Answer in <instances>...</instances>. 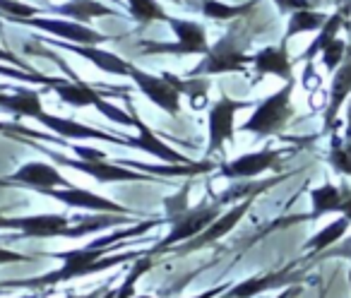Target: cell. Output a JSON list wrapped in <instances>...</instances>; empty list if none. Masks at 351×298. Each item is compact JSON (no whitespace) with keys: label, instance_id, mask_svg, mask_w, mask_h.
Segmentation results:
<instances>
[{"label":"cell","instance_id":"16","mask_svg":"<svg viewBox=\"0 0 351 298\" xmlns=\"http://www.w3.org/2000/svg\"><path fill=\"white\" fill-rule=\"evenodd\" d=\"M125 103H128V108H130L132 125L137 127V137H130V140H128V147H132V149H145L147 154H152V157L161 159V162H166V164H193L191 157L176 152L173 147L161 142L159 137L152 132V127L147 125V123L140 118V113L132 108V99H125Z\"/></svg>","mask_w":351,"mask_h":298},{"label":"cell","instance_id":"17","mask_svg":"<svg viewBox=\"0 0 351 298\" xmlns=\"http://www.w3.org/2000/svg\"><path fill=\"white\" fill-rule=\"evenodd\" d=\"M311 205L313 212L306 219L315 221L325 214H341L351 219V188L346 183L335 186V183H322V186L311 190Z\"/></svg>","mask_w":351,"mask_h":298},{"label":"cell","instance_id":"33","mask_svg":"<svg viewBox=\"0 0 351 298\" xmlns=\"http://www.w3.org/2000/svg\"><path fill=\"white\" fill-rule=\"evenodd\" d=\"M346 49H349V44L346 41H341L339 36H337L332 44H327L325 46V51H322V65H325L330 73H335L337 68L341 65V60H344V55H346Z\"/></svg>","mask_w":351,"mask_h":298},{"label":"cell","instance_id":"7","mask_svg":"<svg viewBox=\"0 0 351 298\" xmlns=\"http://www.w3.org/2000/svg\"><path fill=\"white\" fill-rule=\"evenodd\" d=\"M166 25L173 29L176 44H164V41H145L142 53H173V55H205L210 51L207 44V32L200 22L181 20V17H171Z\"/></svg>","mask_w":351,"mask_h":298},{"label":"cell","instance_id":"23","mask_svg":"<svg viewBox=\"0 0 351 298\" xmlns=\"http://www.w3.org/2000/svg\"><path fill=\"white\" fill-rule=\"evenodd\" d=\"M330 152H327V164L332 171L339 173L344 178H351V101L346 106V123H344V135L330 132Z\"/></svg>","mask_w":351,"mask_h":298},{"label":"cell","instance_id":"42","mask_svg":"<svg viewBox=\"0 0 351 298\" xmlns=\"http://www.w3.org/2000/svg\"><path fill=\"white\" fill-rule=\"evenodd\" d=\"M17 298H36V291H29V293H25V296H17Z\"/></svg>","mask_w":351,"mask_h":298},{"label":"cell","instance_id":"6","mask_svg":"<svg viewBox=\"0 0 351 298\" xmlns=\"http://www.w3.org/2000/svg\"><path fill=\"white\" fill-rule=\"evenodd\" d=\"M219 214H221L219 200L210 202V205L202 202L200 207H191L188 212H183L181 216H176V219L171 221V231L149 250V255H161V253H166V250L176 248L181 240H191V238H195V236H200Z\"/></svg>","mask_w":351,"mask_h":298},{"label":"cell","instance_id":"29","mask_svg":"<svg viewBox=\"0 0 351 298\" xmlns=\"http://www.w3.org/2000/svg\"><path fill=\"white\" fill-rule=\"evenodd\" d=\"M325 12H317L315 8H308V10H296L289 15V25H287V32H284L282 41L284 44H289V39H293V36L298 34H306V32H320L322 25L327 22Z\"/></svg>","mask_w":351,"mask_h":298},{"label":"cell","instance_id":"10","mask_svg":"<svg viewBox=\"0 0 351 298\" xmlns=\"http://www.w3.org/2000/svg\"><path fill=\"white\" fill-rule=\"evenodd\" d=\"M128 77L135 82V87L149 99L152 103L161 108V111L171 113V116H181V92L173 87V82L164 77V75H152L147 70L137 68V65L130 63V70H128Z\"/></svg>","mask_w":351,"mask_h":298},{"label":"cell","instance_id":"28","mask_svg":"<svg viewBox=\"0 0 351 298\" xmlns=\"http://www.w3.org/2000/svg\"><path fill=\"white\" fill-rule=\"evenodd\" d=\"M255 5H258V0L241 3V5H226L221 0H200V3H197V10H200L207 20L229 22V20H239V17L250 15V10H255Z\"/></svg>","mask_w":351,"mask_h":298},{"label":"cell","instance_id":"14","mask_svg":"<svg viewBox=\"0 0 351 298\" xmlns=\"http://www.w3.org/2000/svg\"><path fill=\"white\" fill-rule=\"evenodd\" d=\"M36 121L44 127H49L53 135H58L60 140H101V142H113V145H123V147H128V140H130V137H125V135H108V132H104V130L89 127L77 121H70V118H60L49 111H41L39 116H36Z\"/></svg>","mask_w":351,"mask_h":298},{"label":"cell","instance_id":"25","mask_svg":"<svg viewBox=\"0 0 351 298\" xmlns=\"http://www.w3.org/2000/svg\"><path fill=\"white\" fill-rule=\"evenodd\" d=\"M349 226H351V219H346V216L339 214L335 221H330L325 229H320L315 236H311V238L303 243V250L308 253L306 262H313L320 253H325L327 248L339 243V240L346 236V231H349Z\"/></svg>","mask_w":351,"mask_h":298},{"label":"cell","instance_id":"13","mask_svg":"<svg viewBox=\"0 0 351 298\" xmlns=\"http://www.w3.org/2000/svg\"><path fill=\"white\" fill-rule=\"evenodd\" d=\"M253 200L255 197H245V200H241L236 207H231L229 212H224V214H219L215 221H212L210 226H207L205 231H202L200 236H195V238H191L186 245H181V248H176V253L178 255H188V253H195V250H202L207 248V245L217 243L219 238H224L229 231H234L236 226L241 224V219H243L245 214L250 212V207H253Z\"/></svg>","mask_w":351,"mask_h":298},{"label":"cell","instance_id":"47","mask_svg":"<svg viewBox=\"0 0 351 298\" xmlns=\"http://www.w3.org/2000/svg\"><path fill=\"white\" fill-rule=\"evenodd\" d=\"M349 286H351V272H349Z\"/></svg>","mask_w":351,"mask_h":298},{"label":"cell","instance_id":"43","mask_svg":"<svg viewBox=\"0 0 351 298\" xmlns=\"http://www.w3.org/2000/svg\"><path fill=\"white\" fill-rule=\"evenodd\" d=\"M8 92V84H0V99H3V94Z\"/></svg>","mask_w":351,"mask_h":298},{"label":"cell","instance_id":"2","mask_svg":"<svg viewBox=\"0 0 351 298\" xmlns=\"http://www.w3.org/2000/svg\"><path fill=\"white\" fill-rule=\"evenodd\" d=\"M27 49H32L29 53L53 60V63L60 65V68H63V73L68 75L65 79H60L58 87H53V92L58 94L63 103H68V106H75V108L94 106L104 118H108V121L118 123V125H132V116H130V113L123 111V108H116L113 103H108L106 99H104V94L130 99V94H128V87H113V89H106V92H101V89H94L92 84L82 82V79H80L77 75H75L73 70L65 65V60L60 58V55H56L53 51H44L39 44H36V46H27Z\"/></svg>","mask_w":351,"mask_h":298},{"label":"cell","instance_id":"26","mask_svg":"<svg viewBox=\"0 0 351 298\" xmlns=\"http://www.w3.org/2000/svg\"><path fill=\"white\" fill-rule=\"evenodd\" d=\"M0 111L12 113L15 118H34L44 111L41 106V92L34 89H17V92H5L0 99Z\"/></svg>","mask_w":351,"mask_h":298},{"label":"cell","instance_id":"31","mask_svg":"<svg viewBox=\"0 0 351 298\" xmlns=\"http://www.w3.org/2000/svg\"><path fill=\"white\" fill-rule=\"evenodd\" d=\"M36 15H39V8L36 5H27L22 0H0V17H5L10 22L29 20V17Z\"/></svg>","mask_w":351,"mask_h":298},{"label":"cell","instance_id":"22","mask_svg":"<svg viewBox=\"0 0 351 298\" xmlns=\"http://www.w3.org/2000/svg\"><path fill=\"white\" fill-rule=\"evenodd\" d=\"M253 68L258 73V77L274 75V77L284 79V82H291L293 79V63L289 58V51L284 41L279 46H265V49H260L253 55Z\"/></svg>","mask_w":351,"mask_h":298},{"label":"cell","instance_id":"27","mask_svg":"<svg viewBox=\"0 0 351 298\" xmlns=\"http://www.w3.org/2000/svg\"><path fill=\"white\" fill-rule=\"evenodd\" d=\"M344 22H346V10H337L335 15L327 17V22L322 25V29L317 32V36L311 41V46L298 55V60H303V63H313V58L320 55L322 51H325V46L337 39V34H339V29L344 27Z\"/></svg>","mask_w":351,"mask_h":298},{"label":"cell","instance_id":"44","mask_svg":"<svg viewBox=\"0 0 351 298\" xmlns=\"http://www.w3.org/2000/svg\"><path fill=\"white\" fill-rule=\"evenodd\" d=\"M12 288H8V286H3V284H0V293H10Z\"/></svg>","mask_w":351,"mask_h":298},{"label":"cell","instance_id":"3","mask_svg":"<svg viewBox=\"0 0 351 298\" xmlns=\"http://www.w3.org/2000/svg\"><path fill=\"white\" fill-rule=\"evenodd\" d=\"M41 152L46 157H51L56 164H65V166L75 169V171H82L87 176H92L94 181L99 183H125V181H152L149 173H142V171H135V169H128L118 162H108L106 154L99 152V149H92V147H80V145H73L75 154L80 159H68L63 154H56L46 147H39Z\"/></svg>","mask_w":351,"mask_h":298},{"label":"cell","instance_id":"41","mask_svg":"<svg viewBox=\"0 0 351 298\" xmlns=\"http://www.w3.org/2000/svg\"><path fill=\"white\" fill-rule=\"evenodd\" d=\"M221 291H224V286H219V288H212V291H205V293H200V296H195V298H215V296H219Z\"/></svg>","mask_w":351,"mask_h":298},{"label":"cell","instance_id":"32","mask_svg":"<svg viewBox=\"0 0 351 298\" xmlns=\"http://www.w3.org/2000/svg\"><path fill=\"white\" fill-rule=\"evenodd\" d=\"M188 195H191V183H186V186L176 193V195L164 197V210H166L164 219L169 221V224L176 219V216H181L183 212L191 210V200H188Z\"/></svg>","mask_w":351,"mask_h":298},{"label":"cell","instance_id":"36","mask_svg":"<svg viewBox=\"0 0 351 298\" xmlns=\"http://www.w3.org/2000/svg\"><path fill=\"white\" fill-rule=\"evenodd\" d=\"M0 60H3V63H8V65H17L20 70H27V73H34V70H32L25 60H20L15 53H10V51H5V49H0Z\"/></svg>","mask_w":351,"mask_h":298},{"label":"cell","instance_id":"40","mask_svg":"<svg viewBox=\"0 0 351 298\" xmlns=\"http://www.w3.org/2000/svg\"><path fill=\"white\" fill-rule=\"evenodd\" d=\"M8 229H12V216L0 214V231H8Z\"/></svg>","mask_w":351,"mask_h":298},{"label":"cell","instance_id":"11","mask_svg":"<svg viewBox=\"0 0 351 298\" xmlns=\"http://www.w3.org/2000/svg\"><path fill=\"white\" fill-rule=\"evenodd\" d=\"M303 279H306V272L296 269V264H289V267L277 269V272L243 279V282H239L236 286L226 288V293H221L219 298H255L265 291H272V288H279V286L287 288V286H293V284H301Z\"/></svg>","mask_w":351,"mask_h":298},{"label":"cell","instance_id":"5","mask_svg":"<svg viewBox=\"0 0 351 298\" xmlns=\"http://www.w3.org/2000/svg\"><path fill=\"white\" fill-rule=\"evenodd\" d=\"M248 39H241V29L234 27L229 34L221 36L217 44L210 46L202 60L191 70V77H212V75H226V73H243L250 63L253 55L245 51Z\"/></svg>","mask_w":351,"mask_h":298},{"label":"cell","instance_id":"39","mask_svg":"<svg viewBox=\"0 0 351 298\" xmlns=\"http://www.w3.org/2000/svg\"><path fill=\"white\" fill-rule=\"evenodd\" d=\"M111 288V284H106V286H101V288H97V291H92V293H87V296H70V298H101L104 293Z\"/></svg>","mask_w":351,"mask_h":298},{"label":"cell","instance_id":"8","mask_svg":"<svg viewBox=\"0 0 351 298\" xmlns=\"http://www.w3.org/2000/svg\"><path fill=\"white\" fill-rule=\"evenodd\" d=\"M15 25L22 27H32V29H39L51 34L53 39L60 41H70V44H87V46H99V44H106L108 36L106 34H99L94 32L92 27L82 25V22H75V20H58V17H29V20H20Z\"/></svg>","mask_w":351,"mask_h":298},{"label":"cell","instance_id":"12","mask_svg":"<svg viewBox=\"0 0 351 298\" xmlns=\"http://www.w3.org/2000/svg\"><path fill=\"white\" fill-rule=\"evenodd\" d=\"M248 106V101H234L229 97H221L217 103H212L210 108V123H207V130H210V142H207V157L210 154L221 152V147L226 142H234V121L236 113L241 108Z\"/></svg>","mask_w":351,"mask_h":298},{"label":"cell","instance_id":"4","mask_svg":"<svg viewBox=\"0 0 351 298\" xmlns=\"http://www.w3.org/2000/svg\"><path fill=\"white\" fill-rule=\"evenodd\" d=\"M293 87H296V79L287 82L282 89H277V92L269 94L267 99L255 103V111L250 113L248 121L241 125V130L253 132L260 140H263V137L279 135V132L291 123V118L296 116V108H293V103H291Z\"/></svg>","mask_w":351,"mask_h":298},{"label":"cell","instance_id":"9","mask_svg":"<svg viewBox=\"0 0 351 298\" xmlns=\"http://www.w3.org/2000/svg\"><path fill=\"white\" fill-rule=\"evenodd\" d=\"M41 195L46 197H53V200L63 202L65 207L70 210H84V212H92V214H125V216H137L132 210L128 207L118 205V202L108 200L104 195H94V193L84 190V188L77 186H70V188H46L41 190Z\"/></svg>","mask_w":351,"mask_h":298},{"label":"cell","instance_id":"45","mask_svg":"<svg viewBox=\"0 0 351 298\" xmlns=\"http://www.w3.org/2000/svg\"><path fill=\"white\" fill-rule=\"evenodd\" d=\"M171 3H188V0H171Z\"/></svg>","mask_w":351,"mask_h":298},{"label":"cell","instance_id":"1","mask_svg":"<svg viewBox=\"0 0 351 298\" xmlns=\"http://www.w3.org/2000/svg\"><path fill=\"white\" fill-rule=\"evenodd\" d=\"M113 245L106 248H97V245L87 243L82 248L75 250H63V253H51V258L60 260V269H53L49 274H41L34 279H22V282H5L3 286L8 288H27V291H44L49 286L63 282H73V279L87 277V274H99L106 272V269L116 267L121 262H132V260H140L142 255H147V250H135V253H121V255H111Z\"/></svg>","mask_w":351,"mask_h":298},{"label":"cell","instance_id":"46","mask_svg":"<svg viewBox=\"0 0 351 298\" xmlns=\"http://www.w3.org/2000/svg\"><path fill=\"white\" fill-rule=\"evenodd\" d=\"M132 298H147V296H132Z\"/></svg>","mask_w":351,"mask_h":298},{"label":"cell","instance_id":"37","mask_svg":"<svg viewBox=\"0 0 351 298\" xmlns=\"http://www.w3.org/2000/svg\"><path fill=\"white\" fill-rule=\"evenodd\" d=\"M29 260L27 255H20L17 250H10V248H3L0 245V264H8V262H25Z\"/></svg>","mask_w":351,"mask_h":298},{"label":"cell","instance_id":"19","mask_svg":"<svg viewBox=\"0 0 351 298\" xmlns=\"http://www.w3.org/2000/svg\"><path fill=\"white\" fill-rule=\"evenodd\" d=\"M349 97H351V46L346 49L341 65L332 73L330 99H327L325 113H322V127H325V132L337 130V116H339L341 106L349 101Z\"/></svg>","mask_w":351,"mask_h":298},{"label":"cell","instance_id":"18","mask_svg":"<svg viewBox=\"0 0 351 298\" xmlns=\"http://www.w3.org/2000/svg\"><path fill=\"white\" fill-rule=\"evenodd\" d=\"M75 219L65 214H32L12 216V231H20L27 238H68Z\"/></svg>","mask_w":351,"mask_h":298},{"label":"cell","instance_id":"24","mask_svg":"<svg viewBox=\"0 0 351 298\" xmlns=\"http://www.w3.org/2000/svg\"><path fill=\"white\" fill-rule=\"evenodd\" d=\"M51 10L56 12V15L65 17V20H75V22H82V25H87V22L92 20H99V17H116V8L111 5H104V3H99V0H68V3H63V5H53Z\"/></svg>","mask_w":351,"mask_h":298},{"label":"cell","instance_id":"48","mask_svg":"<svg viewBox=\"0 0 351 298\" xmlns=\"http://www.w3.org/2000/svg\"><path fill=\"white\" fill-rule=\"evenodd\" d=\"M197 3H200V0H197Z\"/></svg>","mask_w":351,"mask_h":298},{"label":"cell","instance_id":"35","mask_svg":"<svg viewBox=\"0 0 351 298\" xmlns=\"http://www.w3.org/2000/svg\"><path fill=\"white\" fill-rule=\"evenodd\" d=\"M277 10L282 15H291L296 10H308V8H315V0H272Z\"/></svg>","mask_w":351,"mask_h":298},{"label":"cell","instance_id":"20","mask_svg":"<svg viewBox=\"0 0 351 298\" xmlns=\"http://www.w3.org/2000/svg\"><path fill=\"white\" fill-rule=\"evenodd\" d=\"M0 183H17V186L32 188V190H36V193L46 190V188H70L73 186L58 169L51 166V164H46V162L25 164V166L17 169L15 173H10L5 181H0Z\"/></svg>","mask_w":351,"mask_h":298},{"label":"cell","instance_id":"34","mask_svg":"<svg viewBox=\"0 0 351 298\" xmlns=\"http://www.w3.org/2000/svg\"><path fill=\"white\" fill-rule=\"evenodd\" d=\"M351 260V238L346 240H339L337 245H332V248H327L325 253L317 255L313 262H320V260Z\"/></svg>","mask_w":351,"mask_h":298},{"label":"cell","instance_id":"21","mask_svg":"<svg viewBox=\"0 0 351 298\" xmlns=\"http://www.w3.org/2000/svg\"><path fill=\"white\" fill-rule=\"evenodd\" d=\"M51 46H58V49H65L70 53H77L80 58L94 63L99 70L108 75H118V77H128V70H130V63L121 55H116L113 51H104L99 46H87V44H70V41H51Z\"/></svg>","mask_w":351,"mask_h":298},{"label":"cell","instance_id":"38","mask_svg":"<svg viewBox=\"0 0 351 298\" xmlns=\"http://www.w3.org/2000/svg\"><path fill=\"white\" fill-rule=\"evenodd\" d=\"M303 293V284H293V286H287L277 298H301Z\"/></svg>","mask_w":351,"mask_h":298},{"label":"cell","instance_id":"15","mask_svg":"<svg viewBox=\"0 0 351 298\" xmlns=\"http://www.w3.org/2000/svg\"><path fill=\"white\" fill-rule=\"evenodd\" d=\"M282 154L284 149H260V152L243 154L234 162L221 164L219 176L231 178V181H250V178H258L260 173L269 171V169H277Z\"/></svg>","mask_w":351,"mask_h":298},{"label":"cell","instance_id":"30","mask_svg":"<svg viewBox=\"0 0 351 298\" xmlns=\"http://www.w3.org/2000/svg\"><path fill=\"white\" fill-rule=\"evenodd\" d=\"M128 12L137 25H152V22H166L169 15L156 0H125Z\"/></svg>","mask_w":351,"mask_h":298}]
</instances>
